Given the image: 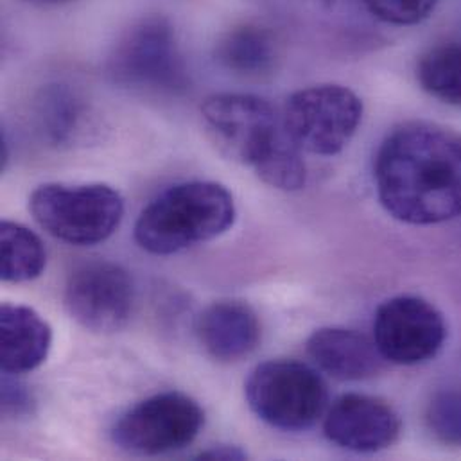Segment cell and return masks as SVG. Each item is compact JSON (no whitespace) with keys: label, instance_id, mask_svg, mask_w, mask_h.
<instances>
[{"label":"cell","instance_id":"1","mask_svg":"<svg viewBox=\"0 0 461 461\" xmlns=\"http://www.w3.org/2000/svg\"><path fill=\"white\" fill-rule=\"evenodd\" d=\"M374 180L384 211L406 225L429 227L461 216V133L406 122L379 146Z\"/></svg>","mask_w":461,"mask_h":461},{"label":"cell","instance_id":"2","mask_svg":"<svg viewBox=\"0 0 461 461\" xmlns=\"http://www.w3.org/2000/svg\"><path fill=\"white\" fill-rule=\"evenodd\" d=\"M202 115L218 148L278 191H300L307 182L302 149L289 137L282 113L251 94H214Z\"/></svg>","mask_w":461,"mask_h":461},{"label":"cell","instance_id":"3","mask_svg":"<svg viewBox=\"0 0 461 461\" xmlns=\"http://www.w3.org/2000/svg\"><path fill=\"white\" fill-rule=\"evenodd\" d=\"M230 193L216 182H185L169 187L139 216L135 239L155 255H173L212 240L235 223Z\"/></svg>","mask_w":461,"mask_h":461},{"label":"cell","instance_id":"4","mask_svg":"<svg viewBox=\"0 0 461 461\" xmlns=\"http://www.w3.org/2000/svg\"><path fill=\"white\" fill-rule=\"evenodd\" d=\"M108 70L124 86L160 95H180L191 85L176 31L162 14L144 16L124 31Z\"/></svg>","mask_w":461,"mask_h":461},{"label":"cell","instance_id":"5","mask_svg":"<svg viewBox=\"0 0 461 461\" xmlns=\"http://www.w3.org/2000/svg\"><path fill=\"white\" fill-rule=\"evenodd\" d=\"M244 395L262 422L291 433L311 429L329 402L321 375L293 359H271L255 366L244 384Z\"/></svg>","mask_w":461,"mask_h":461},{"label":"cell","instance_id":"6","mask_svg":"<svg viewBox=\"0 0 461 461\" xmlns=\"http://www.w3.org/2000/svg\"><path fill=\"white\" fill-rule=\"evenodd\" d=\"M36 223L52 237L76 246L106 240L119 229L124 200L106 184H45L29 200Z\"/></svg>","mask_w":461,"mask_h":461},{"label":"cell","instance_id":"7","mask_svg":"<svg viewBox=\"0 0 461 461\" xmlns=\"http://www.w3.org/2000/svg\"><path fill=\"white\" fill-rule=\"evenodd\" d=\"M282 121L303 153L336 157L359 130L363 101L348 86L314 85L287 97Z\"/></svg>","mask_w":461,"mask_h":461},{"label":"cell","instance_id":"8","mask_svg":"<svg viewBox=\"0 0 461 461\" xmlns=\"http://www.w3.org/2000/svg\"><path fill=\"white\" fill-rule=\"evenodd\" d=\"M203 424L205 413L193 397L166 392L130 408L112 428V440L124 451L158 456L191 446Z\"/></svg>","mask_w":461,"mask_h":461},{"label":"cell","instance_id":"9","mask_svg":"<svg viewBox=\"0 0 461 461\" xmlns=\"http://www.w3.org/2000/svg\"><path fill=\"white\" fill-rule=\"evenodd\" d=\"M447 339L444 314L428 300L401 294L379 305L374 341L386 363L415 366L435 359Z\"/></svg>","mask_w":461,"mask_h":461},{"label":"cell","instance_id":"10","mask_svg":"<svg viewBox=\"0 0 461 461\" xmlns=\"http://www.w3.org/2000/svg\"><path fill=\"white\" fill-rule=\"evenodd\" d=\"M135 303V285L130 273L108 260L77 266L65 285L68 314L92 332L121 330Z\"/></svg>","mask_w":461,"mask_h":461},{"label":"cell","instance_id":"11","mask_svg":"<svg viewBox=\"0 0 461 461\" xmlns=\"http://www.w3.org/2000/svg\"><path fill=\"white\" fill-rule=\"evenodd\" d=\"M323 433L341 449L374 455L390 449L401 438L402 420L386 401L347 393L336 399L327 411Z\"/></svg>","mask_w":461,"mask_h":461},{"label":"cell","instance_id":"12","mask_svg":"<svg viewBox=\"0 0 461 461\" xmlns=\"http://www.w3.org/2000/svg\"><path fill=\"white\" fill-rule=\"evenodd\" d=\"M314 365L338 381H365L384 368L374 338L343 327H323L307 339Z\"/></svg>","mask_w":461,"mask_h":461},{"label":"cell","instance_id":"13","mask_svg":"<svg viewBox=\"0 0 461 461\" xmlns=\"http://www.w3.org/2000/svg\"><path fill=\"white\" fill-rule=\"evenodd\" d=\"M203 348L218 361H239L249 356L260 341V321L242 302L225 300L207 307L198 320Z\"/></svg>","mask_w":461,"mask_h":461},{"label":"cell","instance_id":"14","mask_svg":"<svg viewBox=\"0 0 461 461\" xmlns=\"http://www.w3.org/2000/svg\"><path fill=\"white\" fill-rule=\"evenodd\" d=\"M2 370L29 374L43 365L52 345L49 323L31 307L4 303L0 309Z\"/></svg>","mask_w":461,"mask_h":461},{"label":"cell","instance_id":"15","mask_svg":"<svg viewBox=\"0 0 461 461\" xmlns=\"http://www.w3.org/2000/svg\"><path fill=\"white\" fill-rule=\"evenodd\" d=\"M40 135L56 148L79 144L90 131L92 113L85 99L68 85H49L34 103Z\"/></svg>","mask_w":461,"mask_h":461},{"label":"cell","instance_id":"16","mask_svg":"<svg viewBox=\"0 0 461 461\" xmlns=\"http://www.w3.org/2000/svg\"><path fill=\"white\" fill-rule=\"evenodd\" d=\"M275 34L258 23H240L221 36L216 45V61L231 74L246 79L271 76L278 65Z\"/></svg>","mask_w":461,"mask_h":461},{"label":"cell","instance_id":"17","mask_svg":"<svg viewBox=\"0 0 461 461\" xmlns=\"http://www.w3.org/2000/svg\"><path fill=\"white\" fill-rule=\"evenodd\" d=\"M0 276L4 282H31L47 266V251L41 239L20 223L4 221L0 225Z\"/></svg>","mask_w":461,"mask_h":461},{"label":"cell","instance_id":"18","mask_svg":"<svg viewBox=\"0 0 461 461\" xmlns=\"http://www.w3.org/2000/svg\"><path fill=\"white\" fill-rule=\"evenodd\" d=\"M417 79L431 97L461 108V43H440L417 63Z\"/></svg>","mask_w":461,"mask_h":461},{"label":"cell","instance_id":"19","mask_svg":"<svg viewBox=\"0 0 461 461\" xmlns=\"http://www.w3.org/2000/svg\"><path fill=\"white\" fill-rule=\"evenodd\" d=\"M428 426L449 446H461V392H442L428 408Z\"/></svg>","mask_w":461,"mask_h":461},{"label":"cell","instance_id":"20","mask_svg":"<svg viewBox=\"0 0 461 461\" xmlns=\"http://www.w3.org/2000/svg\"><path fill=\"white\" fill-rule=\"evenodd\" d=\"M377 20L390 25H417L428 20L438 0H363Z\"/></svg>","mask_w":461,"mask_h":461},{"label":"cell","instance_id":"21","mask_svg":"<svg viewBox=\"0 0 461 461\" xmlns=\"http://www.w3.org/2000/svg\"><path fill=\"white\" fill-rule=\"evenodd\" d=\"M34 410L32 392L14 377V374L4 372L2 377V413L5 417H27Z\"/></svg>","mask_w":461,"mask_h":461},{"label":"cell","instance_id":"22","mask_svg":"<svg viewBox=\"0 0 461 461\" xmlns=\"http://www.w3.org/2000/svg\"><path fill=\"white\" fill-rule=\"evenodd\" d=\"M196 458L198 460L220 461L244 460V458H248V455L242 449H239L237 446H218V447H212V449H207V451L200 453Z\"/></svg>","mask_w":461,"mask_h":461},{"label":"cell","instance_id":"23","mask_svg":"<svg viewBox=\"0 0 461 461\" xmlns=\"http://www.w3.org/2000/svg\"><path fill=\"white\" fill-rule=\"evenodd\" d=\"M34 5H61V4H68V2H76V0H23Z\"/></svg>","mask_w":461,"mask_h":461}]
</instances>
